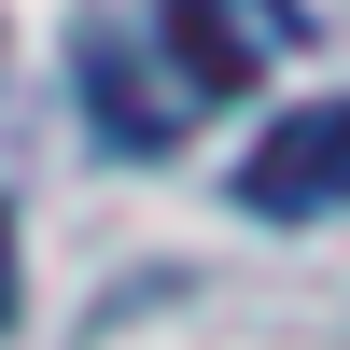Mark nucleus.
Listing matches in <instances>:
<instances>
[{"label":"nucleus","mask_w":350,"mask_h":350,"mask_svg":"<svg viewBox=\"0 0 350 350\" xmlns=\"http://www.w3.org/2000/svg\"><path fill=\"white\" fill-rule=\"evenodd\" d=\"M154 28H168V98H239L252 84V56H280L295 42V0H154Z\"/></svg>","instance_id":"1"},{"label":"nucleus","mask_w":350,"mask_h":350,"mask_svg":"<svg viewBox=\"0 0 350 350\" xmlns=\"http://www.w3.org/2000/svg\"><path fill=\"white\" fill-rule=\"evenodd\" d=\"M336 196H350V98L280 112L239 154V211H267V224H308V211H336Z\"/></svg>","instance_id":"2"},{"label":"nucleus","mask_w":350,"mask_h":350,"mask_svg":"<svg viewBox=\"0 0 350 350\" xmlns=\"http://www.w3.org/2000/svg\"><path fill=\"white\" fill-rule=\"evenodd\" d=\"M0 323H14V224H0Z\"/></svg>","instance_id":"3"}]
</instances>
